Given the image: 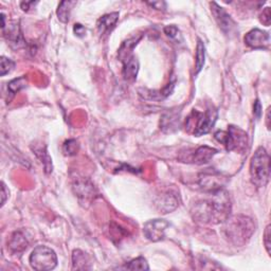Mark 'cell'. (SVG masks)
I'll list each match as a JSON object with an SVG mask.
<instances>
[{
    "label": "cell",
    "instance_id": "6da1fadb",
    "mask_svg": "<svg viewBox=\"0 0 271 271\" xmlns=\"http://www.w3.org/2000/svg\"><path fill=\"white\" fill-rule=\"evenodd\" d=\"M210 195V199L195 204L192 209L193 218L204 224L224 223L231 211L229 194L222 189Z\"/></svg>",
    "mask_w": 271,
    "mask_h": 271
},
{
    "label": "cell",
    "instance_id": "7a4b0ae2",
    "mask_svg": "<svg viewBox=\"0 0 271 271\" xmlns=\"http://www.w3.org/2000/svg\"><path fill=\"white\" fill-rule=\"evenodd\" d=\"M255 225L253 220L245 215L229 216L224 222L223 232L230 243L235 246H243L253 235Z\"/></svg>",
    "mask_w": 271,
    "mask_h": 271
},
{
    "label": "cell",
    "instance_id": "3957f363",
    "mask_svg": "<svg viewBox=\"0 0 271 271\" xmlns=\"http://www.w3.org/2000/svg\"><path fill=\"white\" fill-rule=\"evenodd\" d=\"M250 177L252 184L258 188H264L269 183L270 157L263 146L258 147L251 158Z\"/></svg>",
    "mask_w": 271,
    "mask_h": 271
},
{
    "label": "cell",
    "instance_id": "277c9868",
    "mask_svg": "<svg viewBox=\"0 0 271 271\" xmlns=\"http://www.w3.org/2000/svg\"><path fill=\"white\" fill-rule=\"evenodd\" d=\"M215 139L223 143L228 150H237L239 153L247 150L248 135L238 127L230 126L228 132H217Z\"/></svg>",
    "mask_w": 271,
    "mask_h": 271
},
{
    "label": "cell",
    "instance_id": "5b68a950",
    "mask_svg": "<svg viewBox=\"0 0 271 271\" xmlns=\"http://www.w3.org/2000/svg\"><path fill=\"white\" fill-rule=\"evenodd\" d=\"M30 265L38 271L52 270L57 265V256L54 251L46 246H37L29 257Z\"/></svg>",
    "mask_w": 271,
    "mask_h": 271
},
{
    "label": "cell",
    "instance_id": "8992f818",
    "mask_svg": "<svg viewBox=\"0 0 271 271\" xmlns=\"http://www.w3.org/2000/svg\"><path fill=\"white\" fill-rule=\"evenodd\" d=\"M192 116L195 119V122L192 124L194 127L193 134L196 137H200L209 134L212 130L217 121L218 114L215 108L211 107L206 113H198L196 110H193Z\"/></svg>",
    "mask_w": 271,
    "mask_h": 271
},
{
    "label": "cell",
    "instance_id": "52a82bcc",
    "mask_svg": "<svg viewBox=\"0 0 271 271\" xmlns=\"http://www.w3.org/2000/svg\"><path fill=\"white\" fill-rule=\"evenodd\" d=\"M227 177L212 168H209L199 175V186L206 193H214L224 189Z\"/></svg>",
    "mask_w": 271,
    "mask_h": 271
},
{
    "label": "cell",
    "instance_id": "ba28073f",
    "mask_svg": "<svg viewBox=\"0 0 271 271\" xmlns=\"http://www.w3.org/2000/svg\"><path fill=\"white\" fill-rule=\"evenodd\" d=\"M169 223L165 219H153L144 224L143 233L145 237L152 242H159L165 237V231L169 227Z\"/></svg>",
    "mask_w": 271,
    "mask_h": 271
},
{
    "label": "cell",
    "instance_id": "9c48e42d",
    "mask_svg": "<svg viewBox=\"0 0 271 271\" xmlns=\"http://www.w3.org/2000/svg\"><path fill=\"white\" fill-rule=\"evenodd\" d=\"M72 189L82 205H90L96 197V189L94 185L86 178L75 179L72 185Z\"/></svg>",
    "mask_w": 271,
    "mask_h": 271
},
{
    "label": "cell",
    "instance_id": "30bf717a",
    "mask_svg": "<svg viewBox=\"0 0 271 271\" xmlns=\"http://www.w3.org/2000/svg\"><path fill=\"white\" fill-rule=\"evenodd\" d=\"M211 11L215 18V21L219 28L223 30L226 34H233L236 30V25L231 16L225 11V9L219 7L216 3H211Z\"/></svg>",
    "mask_w": 271,
    "mask_h": 271
},
{
    "label": "cell",
    "instance_id": "8fae6325",
    "mask_svg": "<svg viewBox=\"0 0 271 271\" xmlns=\"http://www.w3.org/2000/svg\"><path fill=\"white\" fill-rule=\"evenodd\" d=\"M245 43L253 49H266L270 45V35L260 29H253L245 36Z\"/></svg>",
    "mask_w": 271,
    "mask_h": 271
},
{
    "label": "cell",
    "instance_id": "7c38bea8",
    "mask_svg": "<svg viewBox=\"0 0 271 271\" xmlns=\"http://www.w3.org/2000/svg\"><path fill=\"white\" fill-rule=\"evenodd\" d=\"M217 154V149L212 148L210 146H200L198 147L192 155L191 158V161L195 164L202 165V164H207L209 163L212 158Z\"/></svg>",
    "mask_w": 271,
    "mask_h": 271
},
{
    "label": "cell",
    "instance_id": "4fadbf2b",
    "mask_svg": "<svg viewBox=\"0 0 271 271\" xmlns=\"http://www.w3.org/2000/svg\"><path fill=\"white\" fill-rule=\"evenodd\" d=\"M11 26H9L8 31L5 32V36L7 37L9 44L11 45V47L14 48H22L26 46V42L23 37L21 28L17 23H11Z\"/></svg>",
    "mask_w": 271,
    "mask_h": 271
},
{
    "label": "cell",
    "instance_id": "5bb4252c",
    "mask_svg": "<svg viewBox=\"0 0 271 271\" xmlns=\"http://www.w3.org/2000/svg\"><path fill=\"white\" fill-rule=\"evenodd\" d=\"M156 205L162 213H168L172 212L173 210L177 208L178 199L176 195L172 194L170 192H166L158 197V199L156 200Z\"/></svg>",
    "mask_w": 271,
    "mask_h": 271
},
{
    "label": "cell",
    "instance_id": "9a60e30c",
    "mask_svg": "<svg viewBox=\"0 0 271 271\" xmlns=\"http://www.w3.org/2000/svg\"><path fill=\"white\" fill-rule=\"evenodd\" d=\"M118 21H119V13L117 12L102 16L99 19L98 25H97L99 32L101 34H106V33L112 32L115 29Z\"/></svg>",
    "mask_w": 271,
    "mask_h": 271
},
{
    "label": "cell",
    "instance_id": "2e32d148",
    "mask_svg": "<svg viewBox=\"0 0 271 271\" xmlns=\"http://www.w3.org/2000/svg\"><path fill=\"white\" fill-rule=\"evenodd\" d=\"M139 71V62L133 55L123 62V76L126 81H135Z\"/></svg>",
    "mask_w": 271,
    "mask_h": 271
},
{
    "label": "cell",
    "instance_id": "e0dca14e",
    "mask_svg": "<svg viewBox=\"0 0 271 271\" xmlns=\"http://www.w3.org/2000/svg\"><path fill=\"white\" fill-rule=\"evenodd\" d=\"M90 257L82 250H74L72 253V269L73 270H87L92 268Z\"/></svg>",
    "mask_w": 271,
    "mask_h": 271
},
{
    "label": "cell",
    "instance_id": "ac0fdd59",
    "mask_svg": "<svg viewBox=\"0 0 271 271\" xmlns=\"http://www.w3.org/2000/svg\"><path fill=\"white\" fill-rule=\"evenodd\" d=\"M28 238L22 231H16L9 242V247L13 252H22L28 248Z\"/></svg>",
    "mask_w": 271,
    "mask_h": 271
},
{
    "label": "cell",
    "instance_id": "d6986e66",
    "mask_svg": "<svg viewBox=\"0 0 271 271\" xmlns=\"http://www.w3.org/2000/svg\"><path fill=\"white\" fill-rule=\"evenodd\" d=\"M179 126V116L176 113L165 114L161 119V128L164 132H173Z\"/></svg>",
    "mask_w": 271,
    "mask_h": 271
},
{
    "label": "cell",
    "instance_id": "ffe728a7",
    "mask_svg": "<svg viewBox=\"0 0 271 271\" xmlns=\"http://www.w3.org/2000/svg\"><path fill=\"white\" fill-rule=\"evenodd\" d=\"M139 41H140V37L139 38L128 39V41L123 43V45L121 46V48H120V50H119L120 61L123 63L124 61H126L127 58H129L130 56H133V50H134L135 46L138 44Z\"/></svg>",
    "mask_w": 271,
    "mask_h": 271
},
{
    "label": "cell",
    "instance_id": "44dd1931",
    "mask_svg": "<svg viewBox=\"0 0 271 271\" xmlns=\"http://www.w3.org/2000/svg\"><path fill=\"white\" fill-rule=\"evenodd\" d=\"M206 62V47L204 43L198 39L196 47V55H195V73H199L205 66Z\"/></svg>",
    "mask_w": 271,
    "mask_h": 271
},
{
    "label": "cell",
    "instance_id": "7402d4cb",
    "mask_svg": "<svg viewBox=\"0 0 271 271\" xmlns=\"http://www.w3.org/2000/svg\"><path fill=\"white\" fill-rule=\"evenodd\" d=\"M75 5L74 2H62L59 4L57 8V17L59 19V22H62L64 24H67L70 19V13H71L72 7Z\"/></svg>",
    "mask_w": 271,
    "mask_h": 271
},
{
    "label": "cell",
    "instance_id": "603a6c76",
    "mask_svg": "<svg viewBox=\"0 0 271 271\" xmlns=\"http://www.w3.org/2000/svg\"><path fill=\"white\" fill-rule=\"evenodd\" d=\"M34 153L36 154V156L38 157V159L41 160L42 163L44 164V167H45V170L47 173H50L52 172V161H51V158L49 157L47 150H46V146H35V148H33Z\"/></svg>",
    "mask_w": 271,
    "mask_h": 271
},
{
    "label": "cell",
    "instance_id": "cb8c5ba5",
    "mask_svg": "<svg viewBox=\"0 0 271 271\" xmlns=\"http://www.w3.org/2000/svg\"><path fill=\"white\" fill-rule=\"evenodd\" d=\"M124 268L129 269V270H148L149 266H148L147 260L144 257L139 256L133 260H130V262H128Z\"/></svg>",
    "mask_w": 271,
    "mask_h": 271
},
{
    "label": "cell",
    "instance_id": "d4e9b609",
    "mask_svg": "<svg viewBox=\"0 0 271 271\" xmlns=\"http://www.w3.org/2000/svg\"><path fill=\"white\" fill-rule=\"evenodd\" d=\"M27 81H26V77L25 76H22V77H18V78H15L13 79V81H11L9 83V92L11 93L12 95H15L16 93H18L19 90H22L23 88H25L27 85Z\"/></svg>",
    "mask_w": 271,
    "mask_h": 271
},
{
    "label": "cell",
    "instance_id": "484cf974",
    "mask_svg": "<svg viewBox=\"0 0 271 271\" xmlns=\"http://www.w3.org/2000/svg\"><path fill=\"white\" fill-rule=\"evenodd\" d=\"M78 150V144L76 142V140L74 139H70L68 141H66L64 143L63 146V152L65 153V155L67 156H73L77 153Z\"/></svg>",
    "mask_w": 271,
    "mask_h": 271
},
{
    "label": "cell",
    "instance_id": "4316f807",
    "mask_svg": "<svg viewBox=\"0 0 271 271\" xmlns=\"http://www.w3.org/2000/svg\"><path fill=\"white\" fill-rule=\"evenodd\" d=\"M0 62H2V73H0L2 76H5L6 74L10 73L15 68V63L12 61V59H10L6 56H2Z\"/></svg>",
    "mask_w": 271,
    "mask_h": 271
},
{
    "label": "cell",
    "instance_id": "83f0119b",
    "mask_svg": "<svg viewBox=\"0 0 271 271\" xmlns=\"http://www.w3.org/2000/svg\"><path fill=\"white\" fill-rule=\"evenodd\" d=\"M164 33L167 37H169L173 41L178 42L179 39H182V34H180L179 29L176 26H167L164 28Z\"/></svg>",
    "mask_w": 271,
    "mask_h": 271
},
{
    "label": "cell",
    "instance_id": "f1b7e54d",
    "mask_svg": "<svg viewBox=\"0 0 271 271\" xmlns=\"http://www.w3.org/2000/svg\"><path fill=\"white\" fill-rule=\"evenodd\" d=\"M270 225H268L265 229V232H264V245H265V248H266V251L267 253L270 255L271 253V242H270V238H271V229H270Z\"/></svg>",
    "mask_w": 271,
    "mask_h": 271
},
{
    "label": "cell",
    "instance_id": "f546056e",
    "mask_svg": "<svg viewBox=\"0 0 271 271\" xmlns=\"http://www.w3.org/2000/svg\"><path fill=\"white\" fill-rule=\"evenodd\" d=\"M260 23L263 25H265L266 27L270 26V22H271V14H270V8H266L263 13L260 14Z\"/></svg>",
    "mask_w": 271,
    "mask_h": 271
},
{
    "label": "cell",
    "instance_id": "4dcf8cb0",
    "mask_svg": "<svg viewBox=\"0 0 271 271\" xmlns=\"http://www.w3.org/2000/svg\"><path fill=\"white\" fill-rule=\"evenodd\" d=\"M73 31H74L75 35H77V36H79V37H82V36H84V34L86 33V29H85L82 25L75 24V25H74V28H73Z\"/></svg>",
    "mask_w": 271,
    "mask_h": 271
},
{
    "label": "cell",
    "instance_id": "1f68e13d",
    "mask_svg": "<svg viewBox=\"0 0 271 271\" xmlns=\"http://www.w3.org/2000/svg\"><path fill=\"white\" fill-rule=\"evenodd\" d=\"M253 114L254 116L259 119L260 116H262V105H260L258 100H256L255 103H254V106H253Z\"/></svg>",
    "mask_w": 271,
    "mask_h": 271
},
{
    "label": "cell",
    "instance_id": "d6a6232c",
    "mask_svg": "<svg viewBox=\"0 0 271 271\" xmlns=\"http://www.w3.org/2000/svg\"><path fill=\"white\" fill-rule=\"evenodd\" d=\"M147 5H149L150 7H153L157 10H160V11H164L166 9V4L164 2H153V3H147Z\"/></svg>",
    "mask_w": 271,
    "mask_h": 271
},
{
    "label": "cell",
    "instance_id": "836d02e7",
    "mask_svg": "<svg viewBox=\"0 0 271 271\" xmlns=\"http://www.w3.org/2000/svg\"><path fill=\"white\" fill-rule=\"evenodd\" d=\"M8 195H9V191L7 190L6 185L4 183H2V197H3V199H2V207L6 204Z\"/></svg>",
    "mask_w": 271,
    "mask_h": 271
},
{
    "label": "cell",
    "instance_id": "e575fe53",
    "mask_svg": "<svg viewBox=\"0 0 271 271\" xmlns=\"http://www.w3.org/2000/svg\"><path fill=\"white\" fill-rule=\"evenodd\" d=\"M34 5H37V3H34V2L22 3V4H21V7H22V9L24 10V11L28 12V11H29V9H31V6H34Z\"/></svg>",
    "mask_w": 271,
    "mask_h": 271
}]
</instances>
